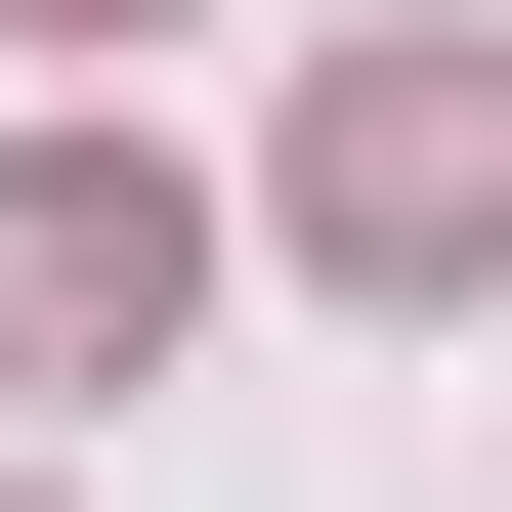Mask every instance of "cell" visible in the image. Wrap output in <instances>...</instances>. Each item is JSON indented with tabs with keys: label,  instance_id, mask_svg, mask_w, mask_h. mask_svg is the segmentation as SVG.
<instances>
[{
	"label": "cell",
	"instance_id": "1",
	"mask_svg": "<svg viewBox=\"0 0 512 512\" xmlns=\"http://www.w3.org/2000/svg\"><path fill=\"white\" fill-rule=\"evenodd\" d=\"M299 256L342 299H512V43H342L299 86Z\"/></svg>",
	"mask_w": 512,
	"mask_h": 512
},
{
	"label": "cell",
	"instance_id": "2",
	"mask_svg": "<svg viewBox=\"0 0 512 512\" xmlns=\"http://www.w3.org/2000/svg\"><path fill=\"white\" fill-rule=\"evenodd\" d=\"M171 299H214V214L128 128H0V384H171Z\"/></svg>",
	"mask_w": 512,
	"mask_h": 512
},
{
	"label": "cell",
	"instance_id": "3",
	"mask_svg": "<svg viewBox=\"0 0 512 512\" xmlns=\"http://www.w3.org/2000/svg\"><path fill=\"white\" fill-rule=\"evenodd\" d=\"M0 43H171V0H0Z\"/></svg>",
	"mask_w": 512,
	"mask_h": 512
}]
</instances>
